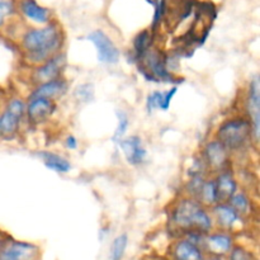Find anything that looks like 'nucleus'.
Segmentation results:
<instances>
[{
  "label": "nucleus",
  "mask_w": 260,
  "mask_h": 260,
  "mask_svg": "<svg viewBox=\"0 0 260 260\" xmlns=\"http://www.w3.org/2000/svg\"><path fill=\"white\" fill-rule=\"evenodd\" d=\"M61 33L56 24L51 23L46 27L32 29L23 37V48L28 58L35 62H41L51 58L61 45Z\"/></svg>",
  "instance_id": "1"
},
{
  "label": "nucleus",
  "mask_w": 260,
  "mask_h": 260,
  "mask_svg": "<svg viewBox=\"0 0 260 260\" xmlns=\"http://www.w3.org/2000/svg\"><path fill=\"white\" fill-rule=\"evenodd\" d=\"M173 222L182 230L193 233H207L212 228L208 213L194 201L184 200L178 205L173 213Z\"/></svg>",
  "instance_id": "2"
},
{
  "label": "nucleus",
  "mask_w": 260,
  "mask_h": 260,
  "mask_svg": "<svg viewBox=\"0 0 260 260\" xmlns=\"http://www.w3.org/2000/svg\"><path fill=\"white\" fill-rule=\"evenodd\" d=\"M253 132L249 121L244 118H235L225 122L217 131V139L228 150H238L248 142Z\"/></svg>",
  "instance_id": "3"
},
{
  "label": "nucleus",
  "mask_w": 260,
  "mask_h": 260,
  "mask_svg": "<svg viewBox=\"0 0 260 260\" xmlns=\"http://www.w3.org/2000/svg\"><path fill=\"white\" fill-rule=\"evenodd\" d=\"M88 40L95 46L98 58L104 63H116L119 58V51L111 38L103 30H94L88 36Z\"/></svg>",
  "instance_id": "4"
},
{
  "label": "nucleus",
  "mask_w": 260,
  "mask_h": 260,
  "mask_svg": "<svg viewBox=\"0 0 260 260\" xmlns=\"http://www.w3.org/2000/svg\"><path fill=\"white\" fill-rule=\"evenodd\" d=\"M38 246L25 241H10L3 245L0 260H37Z\"/></svg>",
  "instance_id": "5"
},
{
  "label": "nucleus",
  "mask_w": 260,
  "mask_h": 260,
  "mask_svg": "<svg viewBox=\"0 0 260 260\" xmlns=\"http://www.w3.org/2000/svg\"><path fill=\"white\" fill-rule=\"evenodd\" d=\"M23 112H24V104L22 101L14 99L10 102L4 113L0 116V132L4 135L14 134L19 126Z\"/></svg>",
  "instance_id": "6"
},
{
  "label": "nucleus",
  "mask_w": 260,
  "mask_h": 260,
  "mask_svg": "<svg viewBox=\"0 0 260 260\" xmlns=\"http://www.w3.org/2000/svg\"><path fill=\"white\" fill-rule=\"evenodd\" d=\"M18 8H19L22 14L27 19L38 23V24H45V23H48V20H50V9L42 7L37 0H19L18 2Z\"/></svg>",
  "instance_id": "7"
},
{
  "label": "nucleus",
  "mask_w": 260,
  "mask_h": 260,
  "mask_svg": "<svg viewBox=\"0 0 260 260\" xmlns=\"http://www.w3.org/2000/svg\"><path fill=\"white\" fill-rule=\"evenodd\" d=\"M139 60H144L145 69L147 71L152 74V76L160 79H165V80H169L168 78H170V73L167 69L165 65L164 57L160 55L156 51H146Z\"/></svg>",
  "instance_id": "8"
},
{
  "label": "nucleus",
  "mask_w": 260,
  "mask_h": 260,
  "mask_svg": "<svg viewBox=\"0 0 260 260\" xmlns=\"http://www.w3.org/2000/svg\"><path fill=\"white\" fill-rule=\"evenodd\" d=\"M55 111V104H53L52 99L47 98H30L29 104L27 107V114L29 119L33 122H41L50 117Z\"/></svg>",
  "instance_id": "9"
},
{
  "label": "nucleus",
  "mask_w": 260,
  "mask_h": 260,
  "mask_svg": "<svg viewBox=\"0 0 260 260\" xmlns=\"http://www.w3.org/2000/svg\"><path fill=\"white\" fill-rule=\"evenodd\" d=\"M121 147L124 152L127 161L132 165L141 164L146 156V151H145L144 146H142L141 139L137 136H131L128 139L121 141Z\"/></svg>",
  "instance_id": "10"
},
{
  "label": "nucleus",
  "mask_w": 260,
  "mask_h": 260,
  "mask_svg": "<svg viewBox=\"0 0 260 260\" xmlns=\"http://www.w3.org/2000/svg\"><path fill=\"white\" fill-rule=\"evenodd\" d=\"M259 80L255 78L250 85V93H249V114L251 117V127H253L255 139L259 137L260 127V93H259Z\"/></svg>",
  "instance_id": "11"
},
{
  "label": "nucleus",
  "mask_w": 260,
  "mask_h": 260,
  "mask_svg": "<svg viewBox=\"0 0 260 260\" xmlns=\"http://www.w3.org/2000/svg\"><path fill=\"white\" fill-rule=\"evenodd\" d=\"M206 159L212 169H222L229 160V151L220 141L210 142L206 147Z\"/></svg>",
  "instance_id": "12"
},
{
  "label": "nucleus",
  "mask_w": 260,
  "mask_h": 260,
  "mask_svg": "<svg viewBox=\"0 0 260 260\" xmlns=\"http://www.w3.org/2000/svg\"><path fill=\"white\" fill-rule=\"evenodd\" d=\"M175 260H205L200 246L192 240H182L174 246Z\"/></svg>",
  "instance_id": "13"
},
{
  "label": "nucleus",
  "mask_w": 260,
  "mask_h": 260,
  "mask_svg": "<svg viewBox=\"0 0 260 260\" xmlns=\"http://www.w3.org/2000/svg\"><path fill=\"white\" fill-rule=\"evenodd\" d=\"M217 202H229L236 193V182L230 173H222L215 182Z\"/></svg>",
  "instance_id": "14"
},
{
  "label": "nucleus",
  "mask_w": 260,
  "mask_h": 260,
  "mask_svg": "<svg viewBox=\"0 0 260 260\" xmlns=\"http://www.w3.org/2000/svg\"><path fill=\"white\" fill-rule=\"evenodd\" d=\"M205 244L208 250L216 256L229 253L233 248V239L226 234H213L205 239Z\"/></svg>",
  "instance_id": "15"
},
{
  "label": "nucleus",
  "mask_w": 260,
  "mask_h": 260,
  "mask_svg": "<svg viewBox=\"0 0 260 260\" xmlns=\"http://www.w3.org/2000/svg\"><path fill=\"white\" fill-rule=\"evenodd\" d=\"M65 90H66L65 81L60 80V79H53V80L45 81L40 88L36 89V91L32 94L30 98L40 96V98L52 99V98H56V96H60L61 94H63V91Z\"/></svg>",
  "instance_id": "16"
},
{
  "label": "nucleus",
  "mask_w": 260,
  "mask_h": 260,
  "mask_svg": "<svg viewBox=\"0 0 260 260\" xmlns=\"http://www.w3.org/2000/svg\"><path fill=\"white\" fill-rule=\"evenodd\" d=\"M63 63H65V58H63L62 55L51 57L42 68L38 69V79L42 81H50L53 80V79H57L58 73H60L61 69H62Z\"/></svg>",
  "instance_id": "17"
},
{
  "label": "nucleus",
  "mask_w": 260,
  "mask_h": 260,
  "mask_svg": "<svg viewBox=\"0 0 260 260\" xmlns=\"http://www.w3.org/2000/svg\"><path fill=\"white\" fill-rule=\"evenodd\" d=\"M217 222L223 229H233L240 220V215L230 205H220L215 208Z\"/></svg>",
  "instance_id": "18"
},
{
  "label": "nucleus",
  "mask_w": 260,
  "mask_h": 260,
  "mask_svg": "<svg viewBox=\"0 0 260 260\" xmlns=\"http://www.w3.org/2000/svg\"><path fill=\"white\" fill-rule=\"evenodd\" d=\"M42 156L43 162L47 168H50L51 170L57 173H66L70 170L71 165L65 157L60 156V155L51 154V152H45V154H41Z\"/></svg>",
  "instance_id": "19"
},
{
  "label": "nucleus",
  "mask_w": 260,
  "mask_h": 260,
  "mask_svg": "<svg viewBox=\"0 0 260 260\" xmlns=\"http://www.w3.org/2000/svg\"><path fill=\"white\" fill-rule=\"evenodd\" d=\"M127 245H128V238H127L126 234L117 236L112 243L111 251H109V256L107 260H122Z\"/></svg>",
  "instance_id": "20"
},
{
  "label": "nucleus",
  "mask_w": 260,
  "mask_h": 260,
  "mask_svg": "<svg viewBox=\"0 0 260 260\" xmlns=\"http://www.w3.org/2000/svg\"><path fill=\"white\" fill-rule=\"evenodd\" d=\"M200 197L206 205H215L217 203V192H216L215 182H206L200 188Z\"/></svg>",
  "instance_id": "21"
},
{
  "label": "nucleus",
  "mask_w": 260,
  "mask_h": 260,
  "mask_svg": "<svg viewBox=\"0 0 260 260\" xmlns=\"http://www.w3.org/2000/svg\"><path fill=\"white\" fill-rule=\"evenodd\" d=\"M230 206L239 213V215H246L250 208V202H249L248 197L244 193H235L233 197L229 200Z\"/></svg>",
  "instance_id": "22"
},
{
  "label": "nucleus",
  "mask_w": 260,
  "mask_h": 260,
  "mask_svg": "<svg viewBox=\"0 0 260 260\" xmlns=\"http://www.w3.org/2000/svg\"><path fill=\"white\" fill-rule=\"evenodd\" d=\"M150 43H151V36H150L149 30H144V32H141L137 36L134 42L135 52H136L137 58L141 57L146 51H149Z\"/></svg>",
  "instance_id": "23"
},
{
  "label": "nucleus",
  "mask_w": 260,
  "mask_h": 260,
  "mask_svg": "<svg viewBox=\"0 0 260 260\" xmlns=\"http://www.w3.org/2000/svg\"><path fill=\"white\" fill-rule=\"evenodd\" d=\"M15 0H0V27L15 12Z\"/></svg>",
  "instance_id": "24"
},
{
  "label": "nucleus",
  "mask_w": 260,
  "mask_h": 260,
  "mask_svg": "<svg viewBox=\"0 0 260 260\" xmlns=\"http://www.w3.org/2000/svg\"><path fill=\"white\" fill-rule=\"evenodd\" d=\"M117 116H118V126H117L116 132H114L113 141H118V140L124 135L127 127H128V117H127L126 113H123V112H118Z\"/></svg>",
  "instance_id": "25"
},
{
  "label": "nucleus",
  "mask_w": 260,
  "mask_h": 260,
  "mask_svg": "<svg viewBox=\"0 0 260 260\" xmlns=\"http://www.w3.org/2000/svg\"><path fill=\"white\" fill-rule=\"evenodd\" d=\"M230 251V260H256L250 251L246 250L245 248H241V246L231 248Z\"/></svg>",
  "instance_id": "26"
},
{
  "label": "nucleus",
  "mask_w": 260,
  "mask_h": 260,
  "mask_svg": "<svg viewBox=\"0 0 260 260\" xmlns=\"http://www.w3.org/2000/svg\"><path fill=\"white\" fill-rule=\"evenodd\" d=\"M162 95H164V91H154L152 94H150L147 96V111L151 112L154 111L155 108H160L161 109L162 106Z\"/></svg>",
  "instance_id": "27"
},
{
  "label": "nucleus",
  "mask_w": 260,
  "mask_h": 260,
  "mask_svg": "<svg viewBox=\"0 0 260 260\" xmlns=\"http://www.w3.org/2000/svg\"><path fill=\"white\" fill-rule=\"evenodd\" d=\"M177 86H174V88H172L170 90L165 91L164 95H162V106H161V109L162 111H167L168 108L170 107V102H172L173 96L175 95V93H177Z\"/></svg>",
  "instance_id": "28"
},
{
  "label": "nucleus",
  "mask_w": 260,
  "mask_h": 260,
  "mask_svg": "<svg viewBox=\"0 0 260 260\" xmlns=\"http://www.w3.org/2000/svg\"><path fill=\"white\" fill-rule=\"evenodd\" d=\"M66 146L71 150L75 149V147L78 146V141H76L75 137H73V136L68 137V139H66Z\"/></svg>",
  "instance_id": "29"
},
{
  "label": "nucleus",
  "mask_w": 260,
  "mask_h": 260,
  "mask_svg": "<svg viewBox=\"0 0 260 260\" xmlns=\"http://www.w3.org/2000/svg\"><path fill=\"white\" fill-rule=\"evenodd\" d=\"M210 260H223V259H221L220 256H215V258H212V259H210Z\"/></svg>",
  "instance_id": "30"
},
{
  "label": "nucleus",
  "mask_w": 260,
  "mask_h": 260,
  "mask_svg": "<svg viewBox=\"0 0 260 260\" xmlns=\"http://www.w3.org/2000/svg\"><path fill=\"white\" fill-rule=\"evenodd\" d=\"M3 245H4V243H3V240H2V239H0V250H2Z\"/></svg>",
  "instance_id": "31"
}]
</instances>
